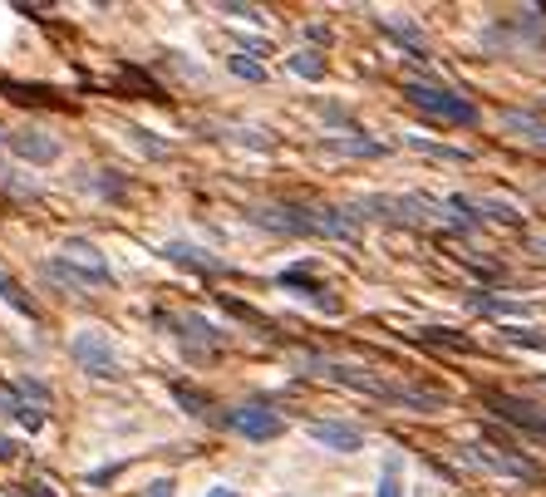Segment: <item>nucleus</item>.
Returning a JSON list of instances; mask_svg holds the SVG:
<instances>
[{
    "instance_id": "1",
    "label": "nucleus",
    "mask_w": 546,
    "mask_h": 497,
    "mask_svg": "<svg viewBox=\"0 0 546 497\" xmlns=\"http://www.w3.org/2000/svg\"><path fill=\"white\" fill-rule=\"evenodd\" d=\"M301 370L315 379H330L340 389H355L369 394L379 404H399V409H414V414H433V409H448V389H433V384H414V379H389L379 370H364V365H345V360H325V355H301Z\"/></svg>"
},
{
    "instance_id": "2",
    "label": "nucleus",
    "mask_w": 546,
    "mask_h": 497,
    "mask_svg": "<svg viewBox=\"0 0 546 497\" xmlns=\"http://www.w3.org/2000/svg\"><path fill=\"white\" fill-rule=\"evenodd\" d=\"M350 212H355L360 222H394V227L443 222V227H448V207H443V197H428V192H364Z\"/></svg>"
},
{
    "instance_id": "3",
    "label": "nucleus",
    "mask_w": 546,
    "mask_h": 497,
    "mask_svg": "<svg viewBox=\"0 0 546 497\" xmlns=\"http://www.w3.org/2000/svg\"><path fill=\"white\" fill-rule=\"evenodd\" d=\"M45 276L50 281H60L69 291H84V286H114V266H109V256L94 247L89 237H69L60 247L55 261H45Z\"/></svg>"
},
{
    "instance_id": "4",
    "label": "nucleus",
    "mask_w": 546,
    "mask_h": 497,
    "mask_svg": "<svg viewBox=\"0 0 546 497\" xmlns=\"http://www.w3.org/2000/svg\"><path fill=\"white\" fill-rule=\"evenodd\" d=\"M404 104L419 109L424 119L443 128H473L478 124V104L468 94H458L453 84H424V79H404Z\"/></svg>"
},
{
    "instance_id": "5",
    "label": "nucleus",
    "mask_w": 546,
    "mask_h": 497,
    "mask_svg": "<svg viewBox=\"0 0 546 497\" xmlns=\"http://www.w3.org/2000/svg\"><path fill=\"white\" fill-rule=\"evenodd\" d=\"M153 320H158L168 335H178L192 355H222V350L232 345V330L217 325V320H207L202 311H153Z\"/></svg>"
},
{
    "instance_id": "6",
    "label": "nucleus",
    "mask_w": 546,
    "mask_h": 497,
    "mask_svg": "<svg viewBox=\"0 0 546 497\" xmlns=\"http://www.w3.org/2000/svg\"><path fill=\"white\" fill-rule=\"evenodd\" d=\"M487 50H542L546 45V5L517 10V15H497L483 30Z\"/></svg>"
},
{
    "instance_id": "7",
    "label": "nucleus",
    "mask_w": 546,
    "mask_h": 497,
    "mask_svg": "<svg viewBox=\"0 0 546 497\" xmlns=\"http://www.w3.org/2000/svg\"><path fill=\"white\" fill-rule=\"evenodd\" d=\"M246 222L276 237H320L315 227V202H251Z\"/></svg>"
},
{
    "instance_id": "8",
    "label": "nucleus",
    "mask_w": 546,
    "mask_h": 497,
    "mask_svg": "<svg viewBox=\"0 0 546 497\" xmlns=\"http://www.w3.org/2000/svg\"><path fill=\"white\" fill-rule=\"evenodd\" d=\"M69 360L89 374V379H123L119 350H114V340H109L99 325H84V330H74V340H69Z\"/></svg>"
},
{
    "instance_id": "9",
    "label": "nucleus",
    "mask_w": 546,
    "mask_h": 497,
    "mask_svg": "<svg viewBox=\"0 0 546 497\" xmlns=\"http://www.w3.org/2000/svg\"><path fill=\"white\" fill-rule=\"evenodd\" d=\"M473 468H483V473H502V478H517V483H542L546 468L537 458H527L522 448H487V443H463L458 448Z\"/></svg>"
},
{
    "instance_id": "10",
    "label": "nucleus",
    "mask_w": 546,
    "mask_h": 497,
    "mask_svg": "<svg viewBox=\"0 0 546 497\" xmlns=\"http://www.w3.org/2000/svg\"><path fill=\"white\" fill-rule=\"evenodd\" d=\"M478 399H483L502 424H512V429H522V434H532V438H546V404H532V399L507 394V389H483Z\"/></svg>"
},
{
    "instance_id": "11",
    "label": "nucleus",
    "mask_w": 546,
    "mask_h": 497,
    "mask_svg": "<svg viewBox=\"0 0 546 497\" xmlns=\"http://www.w3.org/2000/svg\"><path fill=\"white\" fill-rule=\"evenodd\" d=\"M222 424L237 429L246 443H271V438L286 434V419H281L276 409H266V404H237V409L222 414Z\"/></svg>"
},
{
    "instance_id": "12",
    "label": "nucleus",
    "mask_w": 546,
    "mask_h": 497,
    "mask_svg": "<svg viewBox=\"0 0 546 497\" xmlns=\"http://www.w3.org/2000/svg\"><path fill=\"white\" fill-rule=\"evenodd\" d=\"M276 286H281V291H296V296L310 301L315 311L340 315V301L330 296V286H325V281H315V271H310V266H286V271L276 276Z\"/></svg>"
},
{
    "instance_id": "13",
    "label": "nucleus",
    "mask_w": 546,
    "mask_h": 497,
    "mask_svg": "<svg viewBox=\"0 0 546 497\" xmlns=\"http://www.w3.org/2000/svg\"><path fill=\"white\" fill-rule=\"evenodd\" d=\"M163 256L182 266V271H192V276H227L232 266L222 261V256H212L207 247H197V242H182V237H168L163 242Z\"/></svg>"
},
{
    "instance_id": "14",
    "label": "nucleus",
    "mask_w": 546,
    "mask_h": 497,
    "mask_svg": "<svg viewBox=\"0 0 546 497\" xmlns=\"http://www.w3.org/2000/svg\"><path fill=\"white\" fill-rule=\"evenodd\" d=\"M5 143H10L15 158H25L35 168H50L60 158V138H50L45 128H15V133H5Z\"/></svg>"
},
{
    "instance_id": "15",
    "label": "nucleus",
    "mask_w": 546,
    "mask_h": 497,
    "mask_svg": "<svg viewBox=\"0 0 546 497\" xmlns=\"http://www.w3.org/2000/svg\"><path fill=\"white\" fill-rule=\"evenodd\" d=\"M497 128H502L507 138H517V143L546 153V119L542 114H532V109H502V114H497Z\"/></svg>"
},
{
    "instance_id": "16",
    "label": "nucleus",
    "mask_w": 546,
    "mask_h": 497,
    "mask_svg": "<svg viewBox=\"0 0 546 497\" xmlns=\"http://www.w3.org/2000/svg\"><path fill=\"white\" fill-rule=\"evenodd\" d=\"M305 434L315 438L320 448H335V453H360L364 448V434L355 424H340V419H310Z\"/></svg>"
},
{
    "instance_id": "17",
    "label": "nucleus",
    "mask_w": 546,
    "mask_h": 497,
    "mask_svg": "<svg viewBox=\"0 0 546 497\" xmlns=\"http://www.w3.org/2000/svg\"><path fill=\"white\" fill-rule=\"evenodd\" d=\"M0 414H10L20 429H30V434H40L45 424H50V409L45 404H35V399H25L20 389H5L0 394Z\"/></svg>"
},
{
    "instance_id": "18",
    "label": "nucleus",
    "mask_w": 546,
    "mask_h": 497,
    "mask_svg": "<svg viewBox=\"0 0 546 497\" xmlns=\"http://www.w3.org/2000/svg\"><path fill=\"white\" fill-rule=\"evenodd\" d=\"M320 153H330V158H389V143L364 138V133H340V138H325Z\"/></svg>"
},
{
    "instance_id": "19",
    "label": "nucleus",
    "mask_w": 546,
    "mask_h": 497,
    "mask_svg": "<svg viewBox=\"0 0 546 497\" xmlns=\"http://www.w3.org/2000/svg\"><path fill=\"white\" fill-rule=\"evenodd\" d=\"M374 25H379V30H384L399 50H409V60H428V40H424V30H419V25H409V20L399 25V20H389V15H374Z\"/></svg>"
},
{
    "instance_id": "20",
    "label": "nucleus",
    "mask_w": 546,
    "mask_h": 497,
    "mask_svg": "<svg viewBox=\"0 0 546 497\" xmlns=\"http://www.w3.org/2000/svg\"><path fill=\"white\" fill-rule=\"evenodd\" d=\"M468 306L492 315V320H527V315H532L527 301H502V296H468Z\"/></svg>"
},
{
    "instance_id": "21",
    "label": "nucleus",
    "mask_w": 546,
    "mask_h": 497,
    "mask_svg": "<svg viewBox=\"0 0 546 497\" xmlns=\"http://www.w3.org/2000/svg\"><path fill=\"white\" fill-rule=\"evenodd\" d=\"M404 148H414V153H424L433 163H473V153L468 148H453V143H433V138H404Z\"/></svg>"
},
{
    "instance_id": "22",
    "label": "nucleus",
    "mask_w": 546,
    "mask_h": 497,
    "mask_svg": "<svg viewBox=\"0 0 546 497\" xmlns=\"http://www.w3.org/2000/svg\"><path fill=\"white\" fill-rule=\"evenodd\" d=\"M286 69H291L296 79H310V84H320L330 64H325V55H320V50H296V55H286Z\"/></svg>"
},
{
    "instance_id": "23",
    "label": "nucleus",
    "mask_w": 546,
    "mask_h": 497,
    "mask_svg": "<svg viewBox=\"0 0 546 497\" xmlns=\"http://www.w3.org/2000/svg\"><path fill=\"white\" fill-rule=\"evenodd\" d=\"M168 394L178 399V404H182V409H187V414H192V419H207V414H212V399H207L202 389H192V384H182V379H173V384H168Z\"/></svg>"
},
{
    "instance_id": "24",
    "label": "nucleus",
    "mask_w": 546,
    "mask_h": 497,
    "mask_svg": "<svg viewBox=\"0 0 546 497\" xmlns=\"http://www.w3.org/2000/svg\"><path fill=\"white\" fill-rule=\"evenodd\" d=\"M0 301H5L10 311H20L25 320H35V315H40V311H35V301L20 291V281H15V276H5V271H0Z\"/></svg>"
},
{
    "instance_id": "25",
    "label": "nucleus",
    "mask_w": 546,
    "mask_h": 497,
    "mask_svg": "<svg viewBox=\"0 0 546 497\" xmlns=\"http://www.w3.org/2000/svg\"><path fill=\"white\" fill-rule=\"evenodd\" d=\"M478 212H483V222H502V227H522V212H517L512 202H502V197H478Z\"/></svg>"
},
{
    "instance_id": "26",
    "label": "nucleus",
    "mask_w": 546,
    "mask_h": 497,
    "mask_svg": "<svg viewBox=\"0 0 546 497\" xmlns=\"http://www.w3.org/2000/svg\"><path fill=\"white\" fill-rule=\"evenodd\" d=\"M419 340H424V345H448V350H458V355H468V350H473V340H468V335H458V330H438V325H424V330H419Z\"/></svg>"
},
{
    "instance_id": "27",
    "label": "nucleus",
    "mask_w": 546,
    "mask_h": 497,
    "mask_svg": "<svg viewBox=\"0 0 546 497\" xmlns=\"http://www.w3.org/2000/svg\"><path fill=\"white\" fill-rule=\"evenodd\" d=\"M222 306H227V311L237 315V320H246V325H261V335H266V340H281V335H276V320H266L261 311H251V306H242V301H232V296H222Z\"/></svg>"
},
{
    "instance_id": "28",
    "label": "nucleus",
    "mask_w": 546,
    "mask_h": 497,
    "mask_svg": "<svg viewBox=\"0 0 546 497\" xmlns=\"http://www.w3.org/2000/svg\"><path fill=\"white\" fill-rule=\"evenodd\" d=\"M399 453H389L384 458V473H379V497H404V483H399Z\"/></svg>"
},
{
    "instance_id": "29",
    "label": "nucleus",
    "mask_w": 546,
    "mask_h": 497,
    "mask_svg": "<svg viewBox=\"0 0 546 497\" xmlns=\"http://www.w3.org/2000/svg\"><path fill=\"white\" fill-rule=\"evenodd\" d=\"M84 187H94V192H104V197H123V192H128V183H123L114 168H99L94 178H84Z\"/></svg>"
},
{
    "instance_id": "30",
    "label": "nucleus",
    "mask_w": 546,
    "mask_h": 497,
    "mask_svg": "<svg viewBox=\"0 0 546 497\" xmlns=\"http://www.w3.org/2000/svg\"><path fill=\"white\" fill-rule=\"evenodd\" d=\"M5 94L20 99V104H60L55 89H30V84H5Z\"/></svg>"
},
{
    "instance_id": "31",
    "label": "nucleus",
    "mask_w": 546,
    "mask_h": 497,
    "mask_svg": "<svg viewBox=\"0 0 546 497\" xmlns=\"http://www.w3.org/2000/svg\"><path fill=\"white\" fill-rule=\"evenodd\" d=\"M128 138H133V143H138V148H143V153H148V158H168V153H173V148H168V143H163V138H153V133H148V128H128Z\"/></svg>"
},
{
    "instance_id": "32",
    "label": "nucleus",
    "mask_w": 546,
    "mask_h": 497,
    "mask_svg": "<svg viewBox=\"0 0 546 497\" xmlns=\"http://www.w3.org/2000/svg\"><path fill=\"white\" fill-rule=\"evenodd\" d=\"M227 69H232L237 79H251V84H266V64H261V60H246V55H232V60H227Z\"/></svg>"
},
{
    "instance_id": "33",
    "label": "nucleus",
    "mask_w": 546,
    "mask_h": 497,
    "mask_svg": "<svg viewBox=\"0 0 546 497\" xmlns=\"http://www.w3.org/2000/svg\"><path fill=\"white\" fill-rule=\"evenodd\" d=\"M227 138H232V143H246V148H256V153H271V138H261V128H232Z\"/></svg>"
},
{
    "instance_id": "34",
    "label": "nucleus",
    "mask_w": 546,
    "mask_h": 497,
    "mask_svg": "<svg viewBox=\"0 0 546 497\" xmlns=\"http://www.w3.org/2000/svg\"><path fill=\"white\" fill-rule=\"evenodd\" d=\"M502 340L522 345V350H546V335H537V330H502Z\"/></svg>"
},
{
    "instance_id": "35",
    "label": "nucleus",
    "mask_w": 546,
    "mask_h": 497,
    "mask_svg": "<svg viewBox=\"0 0 546 497\" xmlns=\"http://www.w3.org/2000/svg\"><path fill=\"white\" fill-rule=\"evenodd\" d=\"M15 389H20L25 399H35V404H45V409H50V384H40V379H20Z\"/></svg>"
},
{
    "instance_id": "36",
    "label": "nucleus",
    "mask_w": 546,
    "mask_h": 497,
    "mask_svg": "<svg viewBox=\"0 0 546 497\" xmlns=\"http://www.w3.org/2000/svg\"><path fill=\"white\" fill-rule=\"evenodd\" d=\"M222 10H227V15H237V20H251V25H261V20H266V10H261V5H237V0H227Z\"/></svg>"
},
{
    "instance_id": "37",
    "label": "nucleus",
    "mask_w": 546,
    "mask_h": 497,
    "mask_svg": "<svg viewBox=\"0 0 546 497\" xmlns=\"http://www.w3.org/2000/svg\"><path fill=\"white\" fill-rule=\"evenodd\" d=\"M20 497H60L50 483H40V478H30V483H20Z\"/></svg>"
},
{
    "instance_id": "38",
    "label": "nucleus",
    "mask_w": 546,
    "mask_h": 497,
    "mask_svg": "<svg viewBox=\"0 0 546 497\" xmlns=\"http://www.w3.org/2000/svg\"><path fill=\"white\" fill-rule=\"evenodd\" d=\"M143 497H178V483H173V478H158V483H148Z\"/></svg>"
},
{
    "instance_id": "39",
    "label": "nucleus",
    "mask_w": 546,
    "mask_h": 497,
    "mask_svg": "<svg viewBox=\"0 0 546 497\" xmlns=\"http://www.w3.org/2000/svg\"><path fill=\"white\" fill-rule=\"evenodd\" d=\"M305 35H310L315 45H330V30H325V25H305Z\"/></svg>"
},
{
    "instance_id": "40",
    "label": "nucleus",
    "mask_w": 546,
    "mask_h": 497,
    "mask_svg": "<svg viewBox=\"0 0 546 497\" xmlns=\"http://www.w3.org/2000/svg\"><path fill=\"white\" fill-rule=\"evenodd\" d=\"M246 55H271V40H246Z\"/></svg>"
},
{
    "instance_id": "41",
    "label": "nucleus",
    "mask_w": 546,
    "mask_h": 497,
    "mask_svg": "<svg viewBox=\"0 0 546 497\" xmlns=\"http://www.w3.org/2000/svg\"><path fill=\"white\" fill-rule=\"evenodd\" d=\"M10 458H15V438L0 434V463H10Z\"/></svg>"
},
{
    "instance_id": "42",
    "label": "nucleus",
    "mask_w": 546,
    "mask_h": 497,
    "mask_svg": "<svg viewBox=\"0 0 546 497\" xmlns=\"http://www.w3.org/2000/svg\"><path fill=\"white\" fill-rule=\"evenodd\" d=\"M207 497H242L237 488H207Z\"/></svg>"
},
{
    "instance_id": "43",
    "label": "nucleus",
    "mask_w": 546,
    "mask_h": 497,
    "mask_svg": "<svg viewBox=\"0 0 546 497\" xmlns=\"http://www.w3.org/2000/svg\"><path fill=\"white\" fill-rule=\"evenodd\" d=\"M532 251H537V256H546V237H532Z\"/></svg>"
},
{
    "instance_id": "44",
    "label": "nucleus",
    "mask_w": 546,
    "mask_h": 497,
    "mask_svg": "<svg viewBox=\"0 0 546 497\" xmlns=\"http://www.w3.org/2000/svg\"><path fill=\"white\" fill-rule=\"evenodd\" d=\"M542 109H546V94H542Z\"/></svg>"
},
{
    "instance_id": "45",
    "label": "nucleus",
    "mask_w": 546,
    "mask_h": 497,
    "mask_svg": "<svg viewBox=\"0 0 546 497\" xmlns=\"http://www.w3.org/2000/svg\"><path fill=\"white\" fill-rule=\"evenodd\" d=\"M414 497H428V493H414Z\"/></svg>"
}]
</instances>
